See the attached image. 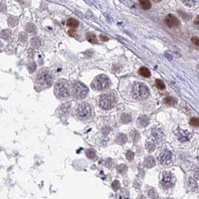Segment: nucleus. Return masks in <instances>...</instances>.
Returning <instances> with one entry per match:
<instances>
[{"instance_id":"obj_2","label":"nucleus","mask_w":199,"mask_h":199,"mask_svg":"<svg viewBox=\"0 0 199 199\" xmlns=\"http://www.w3.org/2000/svg\"><path fill=\"white\" fill-rule=\"evenodd\" d=\"M54 92L55 95L61 99H66L69 95V85L66 80H61L55 83L54 87Z\"/></svg>"},{"instance_id":"obj_27","label":"nucleus","mask_w":199,"mask_h":199,"mask_svg":"<svg viewBox=\"0 0 199 199\" xmlns=\"http://www.w3.org/2000/svg\"><path fill=\"white\" fill-rule=\"evenodd\" d=\"M117 171L118 172L121 173V174H124V173L126 172L127 171V166L124 164H121V165H119L117 166Z\"/></svg>"},{"instance_id":"obj_23","label":"nucleus","mask_w":199,"mask_h":199,"mask_svg":"<svg viewBox=\"0 0 199 199\" xmlns=\"http://www.w3.org/2000/svg\"><path fill=\"white\" fill-rule=\"evenodd\" d=\"M131 137H132L133 142H137L140 140V135L138 131H134L131 133Z\"/></svg>"},{"instance_id":"obj_6","label":"nucleus","mask_w":199,"mask_h":199,"mask_svg":"<svg viewBox=\"0 0 199 199\" xmlns=\"http://www.w3.org/2000/svg\"><path fill=\"white\" fill-rule=\"evenodd\" d=\"M93 108L87 103L79 104L76 109V115L81 120H87L92 116Z\"/></svg>"},{"instance_id":"obj_4","label":"nucleus","mask_w":199,"mask_h":199,"mask_svg":"<svg viewBox=\"0 0 199 199\" xmlns=\"http://www.w3.org/2000/svg\"><path fill=\"white\" fill-rule=\"evenodd\" d=\"M110 79L105 75H100L95 77L91 83V87L95 90H104L110 86Z\"/></svg>"},{"instance_id":"obj_31","label":"nucleus","mask_w":199,"mask_h":199,"mask_svg":"<svg viewBox=\"0 0 199 199\" xmlns=\"http://www.w3.org/2000/svg\"><path fill=\"white\" fill-rule=\"evenodd\" d=\"M102 134L104 135H108L110 132V128L109 126L103 127L102 129Z\"/></svg>"},{"instance_id":"obj_24","label":"nucleus","mask_w":199,"mask_h":199,"mask_svg":"<svg viewBox=\"0 0 199 199\" xmlns=\"http://www.w3.org/2000/svg\"><path fill=\"white\" fill-rule=\"evenodd\" d=\"M163 102L166 103V104H169V105H174L176 103V100L173 98V97H166Z\"/></svg>"},{"instance_id":"obj_28","label":"nucleus","mask_w":199,"mask_h":199,"mask_svg":"<svg viewBox=\"0 0 199 199\" xmlns=\"http://www.w3.org/2000/svg\"><path fill=\"white\" fill-rule=\"evenodd\" d=\"M190 125L194 127H198L199 126V120L198 118H192L190 121Z\"/></svg>"},{"instance_id":"obj_10","label":"nucleus","mask_w":199,"mask_h":199,"mask_svg":"<svg viewBox=\"0 0 199 199\" xmlns=\"http://www.w3.org/2000/svg\"><path fill=\"white\" fill-rule=\"evenodd\" d=\"M163 133L160 128H155L151 131V139L152 142L155 143H160L163 140Z\"/></svg>"},{"instance_id":"obj_32","label":"nucleus","mask_w":199,"mask_h":199,"mask_svg":"<svg viewBox=\"0 0 199 199\" xmlns=\"http://www.w3.org/2000/svg\"><path fill=\"white\" fill-rule=\"evenodd\" d=\"M192 43L195 44V46H198L199 40L198 38V37H192Z\"/></svg>"},{"instance_id":"obj_8","label":"nucleus","mask_w":199,"mask_h":199,"mask_svg":"<svg viewBox=\"0 0 199 199\" xmlns=\"http://www.w3.org/2000/svg\"><path fill=\"white\" fill-rule=\"evenodd\" d=\"M174 183H175V178L172 174L169 172L163 173L161 184L165 189H169V188L172 187L174 186Z\"/></svg>"},{"instance_id":"obj_5","label":"nucleus","mask_w":199,"mask_h":199,"mask_svg":"<svg viewBox=\"0 0 199 199\" xmlns=\"http://www.w3.org/2000/svg\"><path fill=\"white\" fill-rule=\"evenodd\" d=\"M72 95L75 99H81L85 98L88 93V89L83 83L77 81L73 83L72 88Z\"/></svg>"},{"instance_id":"obj_34","label":"nucleus","mask_w":199,"mask_h":199,"mask_svg":"<svg viewBox=\"0 0 199 199\" xmlns=\"http://www.w3.org/2000/svg\"><path fill=\"white\" fill-rule=\"evenodd\" d=\"M99 37H100L101 40L102 41H108L109 40V38H108V37H107L106 35H103V34H101L100 36H99Z\"/></svg>"},{"instance_id":"obj_33","label":"nucleus","mask_w":199,"mask_h":199,"mask_svg":"<svg viewBox=\"0 0 199 199\" xmlns=\"http://www.w3.org/2000/svg\"><path fill=\"white\" fill-rule=\"evenodd\" d=\"M68 34L70 37H75L76 34L75 30H74V29H69L68 31Z\"/></svg>"},{"instance_id":"obj_13","label":"nucleus","mask_w":199,"mask_h":199,"mask_svg":"<svg viewBox=\"0 0 199 199\" xmlns=\"http://www.w3.org/2000/svg\"><path fill=\"white\" fill-rule=\"evenodd\" d=\"M155 160H154V158L152 157V156H148L144 160V165L145 166L147 167V168H152L155 166Z\"/></svg>"},{"instance_id":"obj_21","label":"nucleus","mask_w":199,"mask_h":199,"mask_svg":"<svg viewBox=\"0 0 199 199\" xmlns=\"http://www.w3.org/2000/svg\"><path fill=\"white\" fill-rule=\"evenodd\" d=\"M181 2L184 3L186 6L188 7H194L195 5L197 4L198 0H181Z\"/></svg>"},{"instance_id":"obj_20","label":"nucleus","mask_w":199,"mask_h":199,"mask_svg":"<svg viewBox=\"0 0 199 199\" xmlns=\"http://www.w3.org/2000/svg\"><path fill=\"white\" fill-rule=\"evenodd\" d=\"M178 139L180 142H185V141L188 140V133L187 131H183L179 133L178 134Z\"/></svg>"},{"instance_id":"obj_1","label":"nucleus","mask_w":199,"mask_h":199,"mask_svg":"<svg viewBox=\"0 0 199 199\" xmlns=\"http://www.w3.org/2000/svg\"><path fill=\"white\" fill-rule=\"evenodd\" d=\"M53 81V75L52 73L49 69H43L40 72L36 78V85L42 89L47 88L49 87Z\"/></svg>"},{"instance_id":"obj_11","label":"nucleus","mask_w":199,"mask_h":199,"mask_svg":"<svg viewBox=\"0 0 199 199\" xmlns=\"http://www.w3.org/2000/svg\"><path fill=\"white\" fill-rule=\"evenodd\" d=\"M166 24L169 28H173V27L178 26L179 24V20L173 14H168L166 17L165 19Z\"/></svg>"},{"instance_id":"obj_7","label":"nucleus","mask_w":199,"mask_h":199,"mask_svg":"<svg viewBox=\"0 0 199 199\" xmlns=\"http://www.w3.org/2000/svg\"><path fill=\"white\" fill-rule=\"evenodd\" d=\"M116 102L115 96L112 94H104L99 99V105L104 110H110L114 106Z\"/></svg>"},{"instance_id":"obj_15","label":"nucleus","mask_w":199,"mask_h":199,"mask_svg":"<svg viewBox=\"0 0 199 199\" xmlns=\"http://www.w3.org/2000/svg\"><path fill=\"white\" fill-rule=\"evenodd\" d=\"M116 141L118 144L122 145L124 144V143H125L126 141H127V137H126V135H125V134H118V136L116 137Z\"/></svg>"},{"instance_id":"obj_18","label":"nucleus","mask_w":199,"mask_h":199,"mask_svg":"<svg viewBox=\"0 0 199 199\" xmlns=\"http://www.w3.org/2000/svg\"><path fill=\"white\" fill-rule=\"evenodd\" d=\"M79 25V22L77 19H74V18H69L67 20V25H69L71 28H77Z\"/></svg>"},{"instance_id":"obj_9","label":"nucleus","mask_w":199,"mask_h":199,"mask_svg":"<svg viewBox=\"0 0 199 199\" xmlns=\"http://www.w3.org/2000/svg\"><path fill=\"white\" fill-rule=\"evenodd\" d=\"M172 154L169 150L163 151L160 154L159 160L163 165H169L172 162Z\"/></svg>"},{"instance_id":"obj_16","label":"nucleus","mask_w":199,"mask_h":199,"mask_svg":"<svg viewBox=\"0 0 199 199\" xmlns=\"http://www.w3.org/2000/svg\"><path fill=\"white\" fill-rule=\"evenodd\" d=\"M139 73L142 76L145 77V78H148V77L151 76V72H150L149 69L148 68H146V67H144V66H142L140 69Z\"/></svg>"},{"instance_id":"obj_29","label":"nucleus","mask_w":199,"mask_h":199,"mask_svg":"<svg viewBox=\"0 0 199 199\" xmlns=\"http://www.w3.org/2000/svg\"><path fill=\"white\" fill-rule=\"evenodd\" d=\"M112 187H113V190H114V191H117V190L120 188V182H119L117 180H114L112 184Z\"/></svg>"},{"instance_id":"obj_17","label":"nucleus","mask_w":199,"mask_h":199,"mask_svg":"<svg viewBox=\"0 0 199 199\" xmlns=\"http://www.w3.org/2000/svg\"><path fill=\"white\" fill-rule=\"evenodd\" d=\"M87 41L93 44L98 43V40H97L96 36L93 33H88L87 34Z\"/></svg>"},{"instance_id":"obj_26","label":"nucleus","mask_w":199,"mask_h":199,"mask_svg":"<svg viewBox=\"0 0 199 199\" xmlns=\"http://www.w3.org/2000/svg\"><path fill=\"white\" fill-rule=\"evenodd\" d=\"M155 84H156V87H158V89H165V83H163V81H162L161 80H159V79L156 80Z\"/></svg>"},{"instance_id":"obj_35","label":"nucleus","mask_w":199,"mask_h":199,"mask_svg":"<svg viewBox=\"0 0 199 199\" xmlns=\"http://www.w3.org/2000/svg\"><path fill=\"white\" fill-rule=\"evenodd\" d=\"M153 1H154V2H160L161 0H153Z\"/></svg>"},{"instance_id":"obj_3","label":"nucleus","mask_w":199,"mask_h":199,"mask_svg":"<svg viewBox=\"0 0 199 199\" xmlns=\"http://www.w3.org/2000/svg\"><path fill=\"white\" fill-rule=\"evenodd\" d=\"M133 96L137 100L146 99L149 95V89L148 87L143 83H136L133 86Z\"/></svg>"},{"instance_id":"obj_14","label":"nucleus","mask_w":199,"mask_h":199,"mask_svg":"<svg viewBox=\"0 0 199 199\" xmlns=\"http://www.w3.org/2000/svg\"><path fill=\"white\" fill-rule=\"evenodd\" d=\"M138 1L142 9L148 10L152 8V3L150 0H138Z\"/></svg>"},{"instance_id":"obj_36","label":"nucleus","mask_w":199,"mask_h":199,"mask_svg":"<svg viewBox=\"0 0 199 199\" xmlns=\"http://www.w3.org/2000/svg\"><path fill=\"white\" fill-rule=\"evenodd\" d=\"M198 17H197V19H196V21H195V23H196V24H198Z\"/></svg>"},{"instance_id":"obj_25","label":"nucleus","mask_w":199,"mask_h":199,"mask_svg":"<svg viewBox=\"0 0 199 199\" xmlns=\"http://www.w3.org/2000/svg\"><path fill=\"white\" fill-rule=\"evenodd\" d=\"M146 148L149 152H152L155 149V146H154V144L153 142H147L146 144Z\"/></svg>"},{"instance_id":"obj_12","label":"nucleus","mask_w":199,"mask_h":199,"mask_svg":"<svg viewBox=\"0 0 199 199\" xmlns=\"http://www.w3.org/2000/svg\"><path fill=\"white\" fill-rule=\"evenodd\" d=\"M149 123V119L147 116H141L137 119V125L141 128H145Z\"/></svg>"},{"instance_id":"obj_22","label":"nucleus","mask_w":199,"mask_h":199,"mask_svg":"<svg viewBox=\"0 0 199 199\" xmlns=\"http://www.w3.org/2000/svg\"><path fill=\"white\" fill-rule=\"evenodd\" d=\"M86 155L89 159H93L95 157V151L92 148H89L86 151Z\"/></svg>"},{"instance_id":"obj_19","label":"nucleus","mask_w":199,"mask_h":199,"mask_svg":"<svg viewBox=\"0 0 199 199\" xmlns=\"http://www.w3.org/2000/svg\"><path fill=\"white\" fill-rule=\"evenodd\" d=\"M131 121V116L128 114H122L121 116V122L124 124L129 123Z\"/></svg>"},{"instance_id":"obj_30","label":"nucleus","mask_w":199,"mask_h":199,"mask_svg":"<svg viewBox=\"0 0 199 199\" xmlns=\"http://www.w3.org/2000/svg\"><path fill=\"white\" fill-rule=\"evenodd\" d=\"M126 158H127V159L128 160H132L134 159V154L133 152H131V151H128L126 153Z\"/></svg>"}]
</instances>
